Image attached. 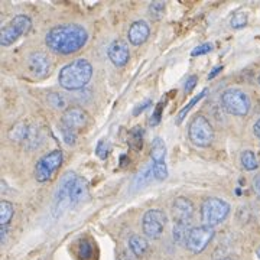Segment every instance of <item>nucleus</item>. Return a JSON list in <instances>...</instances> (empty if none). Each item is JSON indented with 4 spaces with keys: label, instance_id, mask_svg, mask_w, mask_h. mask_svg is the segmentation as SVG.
Wrapping results in <instances>:
<instances>
[{
    "label": "nucleus",
    "instance_id": "1",
    "mask_svg": "<svg viewBox=\"0 0 260 260\" xmlns=\"http://www.w3.org/2000/svg\"><path fill=\"white\" fill-rule=\"evenodd\" d=\"M88 39L87 30L77 23H65L52 28L47 34V47L61 55H70L80 51Z\"/></svg>",
    "mask_w": 260,
    "mask_h": 260
},
{
    "label": "nucleus",
    "instance_id": "2",
    "mask_svg": "<svg viewBox=\"0 0 260 260\" xmlns=\"http://www.w3.org/2000/svg\"><path fill=\"white\" fill-rule=\"evenodd\" d=\"M88 197V185L84 178L75 175L74 172L65 174L61 179L55 195V210L67 204L75 207Z\"/></svg>",
    "mask_w": 260,
    "mask_h": 260
},
{
    "label": "nucleus",
    "instance_id": "3",
    "mask_svg": "<svg viewBox=\"0 0 260 260\" xmlns=\"http://www.w3.org/2000/svg\"><path fill=\"white\" fill-rule=\"evenodd\" d=\"M91 77H93V65L84 58H78L68 65H65L64 68H61L58 81H59V85L65 90L75 91V90L84 88L90 83Z\"/></svg>",
    "mask_w": 260,
    "mask_h": 260
},
{
    "label": "nucleus",
    "instance_id": "4",
    "mask_svg": "<svg viewBox=\"0 0 260 260\" xmlns=\"http://www.w3.org/2000/svg\"><path fill=\"white\" fill-rule=\"evenodd\" d=\"M229 214H230V205L217 197L205 198L201 205V220L204 225L208 227H215L221 224Z\"/></svg>",
    "mask_w": 260,
    "mask_h": 260
},
{
    "label": "nucleus",
    "instance_id": "5",
    "mask_svg": "<svg viewBox=\"0 0 260 260\" xmlns=\"http://www.w3.org/2000/svg\"><path fill=\"white\" fill-rule=\"evenodd\" d=\"M188 138L198 148H207L213 143L214 129L204 116L198 114L188 126Z\"/></svg>",
    "mask_w": 260,
    "mask_h": 260
},
{
    "label": "nucleus",
    "instance_id": "6",
    "mask_svg": "<svg viewBox=\"0 0 260 260\" xmlns=\"http://www.w3.org/2000/svg\"><path fill=\"white\" fill-rule=\"evenodd\" d=\"M221 104L224 110L233 116H246L250 110V100L247 94L239 88H229L221 94Z\"/></svg>",
    "mask_w": 260,
    "mask_h": 260
},
{
    "label": "nucleus",
    "instance_id": "7",
    "mask_svg": "<svg viewBox=\"0 0 260 260\" xmlns=\"http://www.w3.org/2000/svg\"><path fill=\"white\" fill-rule=\"evenodd\" d=\"M32 26V22L26 15H18L12 19L9 25H6L0 32V44L3 47H9L16 42L22 35H26Z\"/></svg>",
    "mask_w": 260,
    "mask_h": 260
},
{
    "label": "nucleus",
    "instance_id": "8",
    "mask_svg": "<svg viewBox=\"0 0 260 260\" xmlns=\"http://www.w3.org/2000/svg\"><path fill=\"white\" fill-rule=\"evenodd\" d=\"M62 164V152L61 150H52L38 160L35 167V179L38 182H47L51 179L58 168Z\"/></svg>",
    "mask_w": 260,
    "mask_h": 260
},
{
    "label": "nucleus",
    "instance_id": "9",
    "mask_svg": "<svg viewBox=\"0 0 260 260\" xmlns=\"http://www.w3.org/2000/svg\"><path fill=\"white\" fill-rule=\"evenodd\" d=\"M165 224H167L165 213L162 210L153 208V210H148L143 215L142 229H143L145 236L149 239H159L164 233Z\"/></svg>",
    "mask_w": 260,
    "mask_h": 260
},
{
    "label": "nucleus",
    "instance_id": "10",
    "mask_svg": "<svg viewBox=\"0 0 260 260\" xmlns=\"http://www.w3.org/2000/svg\"><path fill=\"white\" fill-rule=\"evenodd\" d=\"M150 158H152V169H153V177L158 181H164L168 178L167 168V145L160 138H155L152 142L150 148Z\"/></svg>",
    "mask_w": 260,
    "mask_h": 260
},
{
    "label": "nucleus",
    "instance_id": "11",
    "mask_svg": "<svg viewBox=\"0 0 260 260\" xmlns=\"http://www.w3.org/2000/svg\"><path fill=\"white\" fill-rule=\"evenodd\" d=\"M214 237V229L208 227V225H200V227H194L189 237L186 240V249L192 253H201L205 247L210 244Z\"/></svg>",
    "mask_w": 260,
    "mask_h": 260
},
{
    "label": "nucleus",
    "instance_id": "12",
    "mask_svg": "<svg viewBox=\"0 0 260 260\" xmlns=\"http://www.w3.org/2000/svg\"><path fill=\"white\" fill-rule=\"evenodd\" d=\"M88 113L85 112L81 107H70L67 109L61 117V126H64L67 129L73 130L75 133H78V130H83L88 124Z\"/></svg>",
    "mask_w": 260,
    "mask_h": 260
},
{
    "label": "nucleus",
    "instance_id": "13",
    "mask_svg": "<svg viewBox=\"0 0 260 260\" xmlns=\"http://www.w3.org/2000/svg\"><path fill=\"white\" fill-rule=\"evenodd\" d=\"M51 68H52L51 59L44 52H32L28 56L29 73L39 80L47 78L48 75L51 74Z\"/></svg>",
    "mask_w": 260,
    "mask_h": 260
},
{
    "label": "nucleus",
    "instance_id": "14",
    "mask_svg": "<svg viewBox=\"0 0 260 260\" xmlns=\"http://www.w3.org/2000/svg\"><path fill=\"white\" fill-rule=\"evenodd\" d=\"M172 215L175 218V223L191 221L194 215V204L185 197H178L172 204Z\"/></svg>",
    "mask_w": 260,
    "mask_h": 260
},
{
    "label": "nucleus",
    "instance_id": "15",
    "mask_svg": "<svg viewBox=\"0 0 260 260\" xmlns=\"http://www.w3.org/2000/svg\"><path fill=\"white\" fill-rule=\"evenodd\" d=\"M107 54H109L110 61H112L116 67H124V65L129 62L130 51L129 47H127V44H126L124 41L117 39V41L112 42L110 47H109V52H107Z\"/></svg>",
    "mask_w": 260,
    "mask_h": 260
},
{
    "label": "nucleus",
    "instance_id": "16",
    "mask_svg": "<svg viewBox=\"0 0 260 260\" xmlns=\"http://www.w3.org/2000/svg\"><path fill=\"white\" fill-rule=\"evenodd\" d=\"M149 34H150V28H149L148 23L145 20H136L130 25L127 38H129L132 45L139 47L148 41Z\"/></svg>",
    "mask_w": 260,
    "mask_h": 260
},
{
    "label": "nucleus",
    "instance_id": "17",
    "mask_svg": "<svg viewBox=\"0 0 260 260\" xmlns=\"http://www.w3.org/2000/svg\"><path fill=\"white\" fill-rule=\"evenodd\" d=\"M194 227H191V221H178L174 225V240L178 244H186V240L189 237V233Z\"/></svg>",
    "mask_w": 260,
    "mask_h": 260
},
{
    "label": "nucleus",
    "instance_id": "18",
    "mask_svg": "<svg viewBox=\"0 0 260 260\" xmlns=\"http://www.w3.org/2000/svg\"><path fill=\"white\" fill-rule=\"evenodd\" d=\"M129 246H130V250L133 251V254L135 256H143L146 250H148L149 247V243L148 240L145 239V237H142V236H132L129 240Z\"/></svg>",
    "mask_w": 260,
    "mask_h": 260
},
{
    "label": "nucleus",
    "instance_id": "19",
    "mask_svg": "<svg viewBox=\"0 0 260 260\" xmlns=\"http://www.w3.org/2000/svg\"><path fill=\"white\" fill-rule=\"evenodd\" d=\"M13 213H15V208H13V204L9 203V201H2L0 203V225L2 227H6L9 221L13 217Z\"/></svg>",
    "mask_w": 260,
    "mask_h": 260
},
{
    "label": "nucleus",
    "instance_id": "20",
    "mask_svg": "<svg viewBox=\"0 0 260 260\" xmlns=\"http://www.w3.org/2000/svg\"><path fill=\"white\" fill-rule=\"evenodd\" d=\"M129 145L130 148L135 149V150H140L142 145H143V130L139 126L133 127L130 130L129 135Z\"/></svg>",
    "mask_w": 260,
    "mask_h": 260
},
{
    "label": "nucleus",
    "instance_id": "21",
    "mask_svg": "<svg viewBox=\"0 0 260 260\" xmlns=\"http://www.w3.org/2000/svg\"><path fill=\"white\" fill-rule=\"evenodd\" d=\"M240 160H242V165L246 171H254L259 167L257 158H256L254 152H251V150H244L240 156Z\"/></svg>",
    "mask_w": 260,
    "mask_h": 260
},
{
    "label": "nucleus",
    "instance_id": "22",
    "mask_svg": "<svg viewBox=\"0 0 260 260\" xmlns=\"http://www.w3.org/2000/svg\"><path fill=\"white\" fill-rule=\"evenodd\" d=\"M230 25L234 29L244 28L247 25V13L246 12H237L233 15V18L230 19Z\"/></svg>",
    "mask_w": 260,
    "mask_h": 260
},
{
    "label": "nucleus",
    "instance_id": "23",
    "mask_svg": "<svg viewBox=\"0 0 260 260\" xmlns=\"http://www.w3.org/2000/svg\"><path fill=\"white\" fill-rule=\"evenodd\" d=\"M152 174H153V169H152V165L150 167H146L142 172H140L139 175L136 177V179H135V186L136 188H139V185L142 186L145 182H148L149 179H150V177H152Z\"/></svg>",
    "mask_w": 260,
    "mask_h": 260
},
{
    "label": "nucleus",
    "instance_id": "24",
    "mask_svg": "<svg viewBox=\"0 0 260 260\" xmlns=\"http://www.w3.org/2000/svg\"><path fill=\"white\" fill-rule=\"evenodd\" d=\"M205 93H207V90H204V91L200 94V95H197L195 99H192L191 102L186 104V107H184V109H182V112L179 113V116H178V123H181V121L184 120V117H185L186 113H188V112H189V110H191V109H192V106H194L195 103H198V102H200V100H201V99H203V97H204Z\"/></svg>",
    "mask_w": 260,
    "mask_h": 260
},
{
    "label": "nucleus",
    "instance_id": "25",
    "mask_svg": "<svg viewBox=\"0 0 260 260\" xmlns=\"http://www.w3.org/2000/svg\"><path fill=\"white\" fill-rule=\"evenodd\" d=\"M164 10H165V3H162V2H155L149 6L150 16H153V18H160L164 15Z\"/></svg>",
    "mask_w": 260,
    "mask_h": 260
},
{
    "label": "nucleus",
    "instance_id": "26",
    "mask_svg": "<svg viewBox=\"0 0 260 260\" xmlns=\"http://www.w3.org/2000/svg\"><path fill=\"white\" fill-rule=\"evenodd\" d=\"M59 129H61V133H62V138H64L65 143L67 145H74L75 140H77V133L73 132V130L67 129L64 126H61V124H59Z\"/></svg>",
    "mask_w": 260,
    "mask_h": 260
},
{
    "label": "nucleus",
    "instance_id": "27",
    "mask_svg": "<svg viewBox=\"0 0 260 260\" xmlns=\"http://www.w3.org/2000/svg\"><path fill=\"white\" fill-rule=\"evenodd\" d=\"M95 152H97V155H99V158L106 159L107 158V155H109V145L104 142V140H100L99 142V145H97V149H95Z\"/></svg>",
    "mask_w": 260,
    "mask_h": 260
},
{
    "label": "nucleus",
    "instance_id": "28",
    "mask_svg": "<svg viewBox=\"0 0 260 260\" xmlns=\"http://www.w3.org/2000/svg\"><path fill=\"white\" fill-rule=\"evenodd\" d=\"M213 49V44H203V45H200V47H197L191 52V55L197 56V55H204V54H208L210 51Z\"/></svg>",
    "mask_w": 260,
    "mask_h": 260
},
{
    "label": "nucleus",
    "instance_id": "29",
    "mask_svg": "<svg viewBox=\"0 0 260 260\" xmlns=\"http://www.w3.org/2000/svg\"><path fill=\"white\" fill-rule=\"evenodd\" d=\"M49 102H51V104H52L54 107H56V109H64L65 107V100L62 99V95H59V94H52L51 99H49Z\"/></svg>",
    "mask_w": 260,
    "mask_h": 260
},
{
    "label": "nucleus",
    "instance_id": "30",
    "mask_svg": "<svg viewBox=\"0 0 260 260\" xmlns=\"http://www.w3.org/2000/svg\"><path fill=\"white\" fill-rule=\"evenodd\" d=\"M80 250H81V256H83V257H88V256L91 254V246L87 242H83L81 243Z\"/></svg>",
    "mask_w": 260,
    "mask_h": 260
},
{
    "label": "nucleus",
    "instance_id": "31",
    "mask_svg": "<svg viewBox=\"0 0 260 260\" xmlns=\"http://www.w3.org/2000/svg\"><path fill=\"white\" fill-rule=\"evenodd\" d=\"M195 83H197V77H195V75H191V77L188 78V81H186V84H185V91H186V93H189V91H191V90L194 88Z\"/></svg>",
    "mask_w": 260,
    "mask_h": 260
},
{
    "label": "nucleus",
    "instance_id": "32",
    "mask_svg": "<svg viewBox=\"0 0 260 260\" xmlns=\"http://www.w3.org/2000/svg\"><path fill=\"white\" fill-rule=\"evenodd\" d=\"M253 189H254V192H256V195L259 197L260 200V174L256 175L254 179H253Z\"/></svg>",
    "mask_w": 260,
    "mask_h": 260
},
{
    "label": "nucleus",
    "instance_id": "33",
    "mask_svg": "<svg viewBox=\"0 0 260 260\" xmlns=\"http://www.w3.org/2000/svg\"><path fill=\"white\" fill-rule=\"evenodd\" d=\"M148 104H150V102H146V103H143V104H139V107L135 110V114H139V112H142V110H145L146 107H148Z\"/></svg>",
    "mask_w": 260,
    "mask_h": 260
},
{
    "label": "nucleus",
    "instance_id": "34",
    "mask_svg": "<svg viewBox=\"0 0 260 260\" xmlns=\"http://www.w3.org/2000/svg\"><path fill=\"white\" fill-rule=\"evenodd\" d=\"M253 130H254V135H256V136L260 139V119L254 123V127H253Z\"/></svg>",
    "mask_w": 260,
    "mask_h": 260
},
{
    "label": "nucleus",
    "instance_id": "35",
    "mask_svg": "<svg viewBox=\"0 0 260 260\" xmlns=\"http://www.w3.org/2000/svg\"><path fill=\"white\" fill-rule=\"evenodd\" d=\"M221 70H223V67H217V68H214V71L211 73V74L208 75V78H214V77L218 74V73H220Z\"/></svg>",
    "mask_w": 260,
    "mask_h": 260
},
{
    "label": "nucleus",
    "instance_id": "36",
    "mask_svg": "<svg viewBox=\"0 0 260 260\" xmlns=\"http://www.w3.org/2000/svg\"><path fill=\"white\" fill-rule=\"evenodd\" d=\"M257 256H259V259H260V247L257 249Z\"/></svg>",
    "mask_w": 260,
    "mask_h": 260
},
{
    "label": "nucleus",
    "instance_id": "37",
    "mask_svg": "<svg viewBox=\"0 0 260 260\" xmlns=\"http://www.w3.org/2000/svg\"><path fill=\"white\" fill-rule=\"evenodd\" d=\"M221 260H234V259H230V257H227V259H221Z\"/></svg>",
    "mask_w": 260,
    "mask_h": 260
},
{
    "label": "nucleus",
    "instance_id": "38",
    "mask_svg": "<svg viewBox=\"0 0 260 260\" xmlns=\"http://www.w3.org/2000/svg\"><path fill=\"white\" fill-rule=\"evenodd\" d=\"M259 84H260V75H259Z\"/></svg>",
    "mask_w": 260,
    "mask_h": 260
}]
</instances>
